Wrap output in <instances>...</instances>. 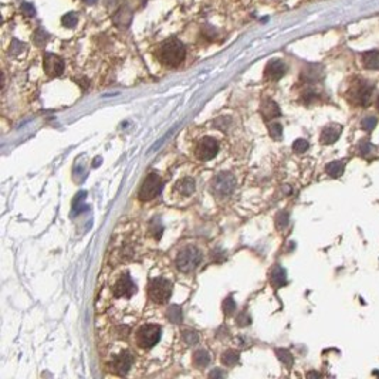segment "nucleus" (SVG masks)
<instances>
[{
    "label": "nucleus",
    "mask_w": 379,
    "mask_h": 379,
    "mask_svg": "<svg viewBox=\"0 0 379 379\" xmlns=\"http://www.w3.org/2000/svg\"><path fill=\"white\" fill-rule=\"evenodd\" d=\"M269 129H270V135H271V138L273 139L281 138V135H283V126H281L278 122H273V124L269 126Z\"/></svg>",
    "instance_id": "393cba45"
},
{
    "label": "nucleus",
    "mask_w": 379,
    "mask_h": 379,
    "mask_svg": "<svg viewBox=\"0 0 379 379\" xmlns=\"http://www.w3.org/2000/svg\"><path fill=\"white\" fill-rule=\"evenodd\" d=\"M377 124H378V120H377V118L368 117V118H365V120L362 121V128H363L365 131H372V129H375Z\"/></svg>",
    "instance_id": "bb28decb"
},
{
    "label": "nucleus",
    "mask_w": 379,
    "mask_h": 379,
    "mask_svg": "<svg viewBox=\"0 0 379 379\" xmlns=\"http://www.w3.org/2000/svg\"><path fill=\"white\" fill-rule=\"evenodd\" d=\"M372 92H374V86L371 83H368L365 80H358L349 88L348 97H349V101L354 105L365 107L371 101Z\"/></svg>",
    "instance_id": "20e7f679"
},
{
    "label": "nucleus",
    "mask_w": 379,
    "mask_h": 379,
    "mask_svg": "<svg viewBox=\"0 0 379 379\" xmlns=\"http://www.w3.org/2000/svg\"><path fill=\"white\" fill-rule=\"evenodd\" d=\"M183 340H185V343L188 345H193L199 341V337H198V334L193 332V331H185V332H183Z\"/></svg>",
    "instance_id": "cd10ccee"
},
{
    "label": "nucleus",
    "mask_w": 379,
    "mask_h": 379,
    "mask_svg": "<svg viewBox=\"0 0 379 379\" xmlns=\"http://www.w3.org/2000/svg\"><path fill=\"white\" fill-rule=\"evenodd\" d=\"M168 317L171 318V321L173 323H180L182 321V310L178 307V306H172L169 311H168Z\"/></svg>",
    "instance_id": "5701e85b"
},
{
    "label": "nucleus",
    "mask_w": 379,
    "mask_h": 379,
    "mask_svg": "<svg viewBox=\"0 0 379 379\" xmlns=\"http://www.w3.org/2000/svg\"><path fill=\"white\" fill-rule=\"evenodd\" d=\"M341 131H343V126H341V125H337V124H332V125L325 126V128L323 129L321 135H320V141H321V144H324V145H331V144H334L337 139L340 138Z\"/></svg>",
    "instance_id": "ddd939ff"
},
{
    "label": "nucleus",
    "mask_w": 379,
    "mask_h": 379,
    "mask_svg": "<svg viewBox=\"0 0 379 379\" xmlns=\"http://www.w3.org/2000/svg\"><path fill=\"white\" fill-rule=\"evenodd\" d=\"M172 294V283L166 278L155 277L148 283V295L156 304H165Z\"/></svg>",
    "instance_id": "f03ea898"
},
{
    "label": "nucleus",
    "mask_w": 379,
    "mask_h": 379,
    "mask_svg": "<svg viewBox=\"0 0 379 379\" xmlns=\"http://www.w3.org/2000/svg\"><path fill=\"white\" fill-rule=\"evenodd\" d=\"M284 74H286V64L281 60H271L264 70V77L271 81L280 80Z\"/></svg>",
    "instance_id": "f8f14e48"
},
{
    "label": "nucleus",
    "mask_w": 379,
    "mask_h": 379,
    "mask_svg": "<svg viewBox=\"0 0 379 379\" xmlns=\"http://www.w3.org/2000/svg\"><path fill=\"white\" fill-rule=\"evenodd\" d=\"M200 260H202L200 250L189 246L179 252V254L176 257V267L182 273H190L192 270H195L199 266Z\"/></svg>",
    "instance_id": "7ed1b4c3"
},
{
    "label": "nucleus",
    "mask_w": 379,
    "mask_h": 379,
    "mask_svg": "<svg viewBox=\"0 0 379 379\" xmlns=\"http://www.w3.org/2000/svg\"><path fill=\"white\" fill-rule=\"evenodd\" d=\"M289 223V215L287 213H284V212H281L278 216H277V220L276 224L278 229H283V227H286Z\"/></svg>",
    "instance_id": "c85d7f7f"
},
{
    "label": "nucleus",
    "mask_w": 379,
    "mask_h": 379,
    "mask_svg": "<svg viewBox=\"0 0 379 379\" xmlns=\"http://www.w3.org/2000/svg\"><path fill=\"white\" fill-rule=\"evenodd\" d=\"M236 186V179L232 173H220L212 180V190L215 195L219 196H226L230 195Z\"/></svg>",
    "instance_id": "0eeeda50"
},
{
    "label": "nucleus",
    "mask_w": 379,
    "mask_h": 379,
    "mask_svg": "<svg viewBox=\"0 0 379 379\" xmlns=\"http://www.w3.org/2000/svg\"><path fill=\"white\" fill-rule=\"evenodd\" d=\"M236 310V303L233 301V298L232 297H229V298H226L223 303V311L226 315H230V314H233V311Z\"/></svg>",
    "instance_id": "a878e982"
},
{
    "label": "nucleus",
    "mask_w": 379,
    "mask_h": 379,
    "mask_svg": "<svg viewBox=\"0 0 379 379\" xmlns=\"http://www.w3.org/2000/svg\"><path fill=\"white\" fill-rule=\"evenodd\" d=\"M176 190L183 196H189L195 192V180L190 178H185V179L179 180L176 183Z\"/></svg>",
    "instance_id": "2eb2a0df"
},
{
    "label": "nucleus",
    "mask_w": 379,
    "mask_h": 379,
    "mask_svg": "<svg viewBox=\"0 0 379 379\" xmlns=\"http://www.w3.org/2000/svg\"><path fill=\"white\" fill-rule=\"evenodd\" d=\"M363 66L369 70L379 69V52H368L363 54Z\"/></svg>",
    "instance_id": "dca6fc26"
},
{
    "label": "nucleus",
    "mask_w": 379,
    "mask_h": 379,
    "mask_svg": "<svg viewBox=\"0 0 379 379\" xmlns=\"http://www.w3.org/2000/svg\"><path fill=\"white\" fill-rule=\"evenodd\" d=\"M308 146H310V144H308L306 139H297V141L293 144L294 152H297V154H303V152H306V151L308 149Z\"/></svg>",
    "instance_id": "b1692460"
},
{
    "label": "nucleus",
    "mask_w": 379,
    "mask_h": 379,
    "mask_svg": "<svg viewBox=\"0 0 379 379\" xmlns=\"http://www.w3.org/2000/svg\"><path fill=\"white\" fill-rule=\"evenodd\" d=\"M377 109H378V112H379V97H378V100H377Z\"/></svg>",
    "instance_id": "7c9ffc66"
},
{
    "label": "nucleus",
    "mask_w": 379,
    "mask_h": 379,
    "mask_svg": "<svg viewBox=\"0 0 379 379\" xmlns=\"http://www.w3.org/2000/svg\"><path fill=\"white\" fill-rule=\"evenodd\" d=\"M158 60L166 66V67H178L186 55L185 46L176 40V38H169L166 41H163L159 49H158Z\"/></svg>",
    "instance_id": "f257e3e1"
},
{
    "label": "nucleus",
    "mask_w": 379,
    "mask_h": 379,
    "mask_svg": "<svg viewBox=\"0 0 379 379\" xmlns=\"http://www.w3.org/2000/svg\"><path fill=\"white\" fill-rule=\"evenodd\" d=\"M44 70L50 77H58L64 71V63L60 57L54 54H47L44 57Z\"/></svg>",
    "instance_id": "9b49d317"
},
{
    "label": "nucleus",
    "mask_w": 379,
    "mask_h": 379,
    "mask_svg": "<svg viewBox=\"0 0 379 379\" xmlns=\"http://www.w3.org/2000/svg\"><path fill=\"white\" fill-rule=\"evenodd\" d=\"M237 324H239L240 327L249 325V324H250V317H249L246 312H243V314H240V315L237 317Z\"/></svg>",
    "instance_id": "c756f323"
},
{
    "label": "nucleus",
    "mask_w": 379,
    "mask_h": 379,
    "mask_svg": "<svg viewBox=\"0 0 379 379\" xmlns=\"http://www.w3.org/2000/svg\"><path fill=\"white\" fill-rule=\"evenodd\" d=\"M358 149H360V154L362 156H371L375 152V146L369 141H362L361 144H360V146H358Z\"/></svg>",
    "instance_id": "4be33fe9"
},
{
    "label": "nucleus",
    "mask_w": 379,
    "mask_h": 379,
    "mask_svg": "<svg viewBox=\"0 0 379 379\" xmlns=\"http://www.w3.org/2000/svg\"><path fill=\"white\" fill-rule=\"evenodd\" d=\"M261 115L266 118V120H273L280 115V108L274 101L271 100H266L263 105H261Z\"/></svg>",
    "instance_id": "4468645a"
},
{
    "label": "nucleus",
    "mask_w": 379,
    "mask_h": 379,
    "mask_svg": "<svg viewBox=\"0 0 379 379\" xmlns=\"http://www.w3.org/2000/svg\"><path fill=\"white\" fill-rule=\"evenodd\" d=\"M159 338H161V328L155 324L142 325L137 331V335H135L137 345L142 349H151L152 346L158 344Z\"/></svg>",
    "instance_id": "39448f33"
},
{
    "label": "nucleus",
    "mask_w": 379,
    "mask_h": 379,
    "mask_svg": "<svg viewBox=\"0 0 379 379\" xmlns=\"http://www.w3.org/2000/svg\"><path fill=\"white\" fill-rule=\"evenodd\" d=\"M162 186H163V182H162L161 176L158 173H149L148 178L144 180L141 189H139V199L141 200H151V199H154L161 193Z\"/></svg>",
    "instance_id": "423d86ee"
},
{
    "label": "nucleus",
    "mask_w": 379,
    "mask_h": 379,
    "mask_svg": "<svg viewBox=\"0 0 379 379\" xmlns=\"http://www.w3.org/2000/svg\"><path fill=\"white\" fill-rule=\"evenodd\" d=\"M217 151H219L217 141L215 138H210V137H205V138L200 139L196 144V148H195V154L200 161L213 159L217 154Z\"/></svg>",
    "instance_id": "6e6552de"
},
{
    "label": "nucleus",
    "mask_w": 379,
    "mask_h": 379,
    "mask_svg": "<svg viewBox=\"0 0 379 379\" xmlns=\"http://www.w3.org/2000/svg\"><path fill=\"white\" fill-rule=\"evenodd\" d=\"M345 169V163L343 161H334V162H329L327 165V168H325V171L329 176H332V178H338V176H341L343 173H344Z\"/></svg>",
    "instance_id": "f3484780"
},
{
    "label": "nucleus",
    "mask_w": 379,
    "mask_h": 379,
    "mask_svg": "<svg viewBox=\"0 0 379 379\" xmlns=\"http://www.w3.org/2000/svg\"><path fill=\"white\" fill-rule=\"evenodd\" d=\"M135 291H137V286L134 284L132 278L128 274L121 276L117 280V283L114 284V289H112V293L115 297H125V298L132 297Z\"/></svg>",
    "instance_id": "9d476101"
},
{
    "label": "nucleus",
    "mask_w": 379,
    "mask_h": 379,
    "mask_svg": "<svg viewBox=\"0 0 379 379\" xmlns=\"http://www.w3.org/2000/svg\"><path fill=\"white\" fill-rule=\"evenodd\" d=\"M222 362L224 366H235L239 362V354L233 349H229L222 355Z\"/></svg>",
    "instance_id": "aec40b11"
},
{
    "label": "nucleus",
    "mask_w": 379,
    "mask_h": 379,
    "mask_svg": "<svg viewBox=\"0 0 379 379\" xmlns=\"http://www.w3.org/2000/svg\"><path fill=\"white\" fill-rule=\"evenodd\" d=\"M210 362V357L205 349H199L193 354V365L196 368H205Z\"/></svg>",
    "instance_id": "a211bd4d"
},
{
    "label": "nucleus",
    "mask_w": 379,
    "mask_h": 379,
    "mask_svg": "<svg viewBox=\"0 0 379 379\" xmlns=\"http://www.w3.org/2000/svg\"><path fill=\"white\" fill-rule=\"evenodd\" d=\"M286 281H287V278H286L284 269H281L280 266H276V269L273 270V274H271V284L274 287H281V286L286 284Z\"/></svg>",
    "instance_id": "6ab92c4d"
},
{
    "label": "nucleus",
    "mask_w": 379,
    "mask_h": 379,
    "mask_svg": "<svg viewBox=\"0 0 379 379\" xmlns=\"http://www.w3.org/2000/svg\"><path fill=\"white\" fill-rule=\"evenodd\" d=\"M132 363H134L132 354H129L128 351H124V352H121L120 355H117V357L111 361L109 368H111V371H112L114 374H117V375H125V374L131 369Z\"/></svg>",
    "instance_id": "1a4fd4ad"
},
{
    "label": "nucleus",
    "mask_w": 379,
    "mask_h": 379,
    "mask_svg": "<svg viewBox=\"0 0 379 379\" xmlns=\"http://www.w3.org/2000/svg\"><path fill=\"white\" fill-rule=\"evenodd\" d=\"M276 354L277 357H278V360L283 362L284 365H287V366H291V365H293V357H291V354H290L287 349H277Z\"/></svg>",
    "instance_id": "412c9836"
}]
</instances>
